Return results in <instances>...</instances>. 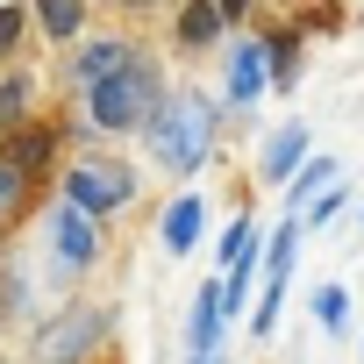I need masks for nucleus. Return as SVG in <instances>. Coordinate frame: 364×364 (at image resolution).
I'll list each match as a JSON object with an SVG mask.
<instances>
[{"instance_id":"1","label":"nucleus","mask_w":364,"mask_h":364,"mask_svg":"<svg viewBox=\"0 0 364 364\" xmlns=\"http://www.w3.org/2000/svg\"><path fill=\"white\" fill-rule=\"evenodd\" d=\"M143 136H150V157H157L171 178H193V171L208 164L215 136H222V100H215V93H193V86H178V93L157 100V114L143 122Z\"/></svg>"},{"instance_id":"2","label":"nucleus","mask_w":364,"mask_h":364,"mask_svg":"<svg viewBox=\"0 0 364 364\" xmlns=\"http://www.w3.org/2000/svg\"><path fill=\"white\" fill-rule=\"evenodd\" d=\"M86 93V122L100 129V136H129V129H143L150 114H157V100L171 93L164 86V72L136 50L129 65H114L107 79H93V86H79Z\"/></svg>"},{"instance_id":"3","label":"nucleus","mask_w":364,"mask_h":364,"mask_svg":"<svg viewBox=\"0 0 364 364\" xmlns=\"http://www.w3.org/2000/svg\"><path fill=\"white\" fill-rule=\"evenodd\" d=\"M65 200H79L86 215H122V208H136V193H143V178L129 171V164H107V157H79L72 171H65V186H58Z\"/></svg>"},{"instance_id":"4","label":"nucleus","mask_w":364,"mask_h":364,"mask_svg":"<svg viewBox=\"0 0 364 364\" xmlns=\"http://www.w3.org/2000/svg\"><path fill=\"white\" fill-rule=\"evenodd\" d=\"M107 321H114L107 307L72 300V307H65V314H58L43 336H36V357H29V364H86V357L107 343Z\"/></svg>"},{"instance_id":"5","label":"nucleus","mask_w":364,"mask_h":364,"mask_svg":"<svg viewBox=\"0 0 364 364\" xmlns=\"http://www.w3.org/2000/svg\"><path fill=\"white\" fill-rule=\"evenodd\" d=\"M93 257H100V215H86L79 200H65V193H58V208H50V264L86 272Z\"/></svg>"},{"instance_id":"6","label":"nucleus","mask_w":364,"mask_h":364,"mask_svg":"<svg viewBox=\"0 0 364 364\" xmlns=\"http://www.w3.org/2000/svg\"><path fill=\"white\" fill-rule=\"evenodd\" d=\"M0 157H8L15 171H29V178H36V171L58 157V122H15L8 136H0Z\"/></svg>"},{"instance_id":"7","label":"nucleus","mask_w":364,"mask_h":364,"mask_svg":"<svg viewBox=\"0 0 364 364\" xmlns=\"http://www.w3.org/2000/svg\"><path fill=\"white\" fill-rule=\"evenodd\" d=\"M136 58V43H122V36H86L72 58H65V86H93V79H107L114 65H129Z\"/></svg>"},{"instance_id":"8","label":"nucleus","mask_w":364,"mask_h":364,"mask_svg":"<svg viewBox=\"0 0 364 364\" xmlns=\"http://www.w3.org/2000/svg\"><path fill=\"white\" fill-rule=\"evenodd\" d=\"M264 86H272V72H264V36L229 43V107H250Z\"/></svg>"},{"instance_id":"9","label":"nucleus","mask_w":364,"mask_h":364,"mask_svg":"<svg viewBox=\"0 0 364 364\" xmlns=\"http://www.w3.org/2000/svg\"><path fill=\"white\" fill-rule=\"evenodd\" d=\"M200 229H208V200H200V193H178V200L164 208V222H157V243H164L171 257H186V250L200 243Z\"/></svg>"},{"instance_id":"10","label":"nucleus","mask_w":364,"mask_h":364,"mask_svg":"<svg viewBox=\"0 0 364 364\" xmlns=\"http://www.w3.org/2000/svg\"><path fill=\"white\" fill-rule=\"evenodd\" d=\"M300 157H307V122H286V129H272V143L257 157V178L264 186H286V178L300 171Z\"/></svg>"},{"instance_id":"11","label":"nucleus","mask_w":364,"mask_h":364,"mask_svg":"<svg viewBox=\"0 0 364 364\" xmlns=\"http://www.w3.org/2000/svg\"><path fill=\"white\" fill-rule=\"evenodd\" d=\"M222 36H229V22H222L215 0H186L178 22H171V43H178V50H215Z\"/></svg>"},{"instance_id":"12","label":"nucleus","mask_w":364,"mask_h":364,"mask_svg":"<svg viewBox=\"0 0 364 364\" xmlns=\"http://www.w3.org/2000/svg\"><path fill=\"white\" fill-rule=\"evenodd\" d=\"M222 279H208L193 293V321H186V350H222Z\"/></svg>"},{"instance_id":"13","label":"nucleus","mask_w":364,"mask_h":364,"mask_svg":"<svg viewBox=\"0 0 364 364\" xmlns=\"http://www.w3.org/2000/svg\"><path fill=\"white\" fill-rule=\"evenodd\" d=\"M336 178H343V171H336V157H314V150H307V157H300V171L286 178V215H300L314 193H328V186H336Z\"/></svg>"},{"instance_id":"14","label":"nucleus","mask_w":364,"mask_h":364,"mask_svg":"<svg viewBox=\"0 0 364 364\" xmlns=\"http://www.w3.org/2000/svg\"><path fill=\"white\" fill-rule=\"evenodd\" d=\"M300 236H307L300 215H286V222L264 236V279H293V264H300Z\"/></svg>"},{"instance_id":"15","label":"nucleus","mask_w":364,"mask_h":364,"mask_svg":"<svg viewBox=\"0 0 364 364\" xmlns=\"http://www.w3.org/2000/svg\"><path fill=\"white\" fill-rule=\"evenodd\" d=\"M29 8H36V22H43L50 43H79V29H86V0H29Z\"/></svg>"},{"instance_id":"16","label":"nucleus","mask_w":364,"mask_h":364,"mask_svg":"<svg viewBox=\"0 0 364 364\" xmlns=\"http://www.w3.org/2000/svg\"><path fill=\"white\" fill-rule=\"evenodd\" d=\"M264 72H272V86H279V93H286V86L300 79V36H293V29L264 36Z\"/></svg>"},{"instance_id":"17","label":"nucleus","mask_w":364,"mask_h":364,"mask_svg":"<svg viewBox=\"0 0 364 364\" xmlns=\"http://www.w3.org/2000/svg\"><path fill=\"white\" fill-rule=\"evenodd\" d=\"M314 321L343 343V328H350V286L343 279H328V286H314Z\"/></svg>"},{"instance_id":"18","label":"nucleus","mask_w":364,"mask_h":364,"mask_svg":"<svg viewBox=\"0 0 364 364\" xmlns=\"http://www.w3.org/2000/svg\"><path fill=\"white\" fill-rule=\"evenodd\" d=\"M343 215H350V178H336L328 193H314V200L300 208V222H307V229H336Z\"/></svg>"},{"instance_id":"19","label":"nucleus","mask_w":364,"mask_h":364,"mask_svg":"<svg viewBox=\"0 0 364 364\" xmlns=\"http://www.w3.org/2000/svg\"><path fill=\"white\" fill-rule=\"evenodd\" d=\"M15 122H29V79L8 72V86H0V136H8Z\"/></svg>"},{"instance_id":"20","label":"nucleus","mask_w":364,"mask_h":364,"mask_svg":"<svg viewBox=\"0 0 364 364\" xmlns=\"http://www.w3.org/2000/svg\"><path fill=\"white\" fill-rule=\"evenodd\" d=\"M22 186H29V171H15L8 157H0V222H8V215L22 208Z\"/></svg>"},{"instance_id":"21","label":"nucleus","mask_w":364,"mask_h":364,"mask_svg":"<svg viewBox=\"0 0 364 364\" xmlns=\"http://www.w3.org/2000/svg\"><path fill=\"white\" fill-rule=\"evenodd\" d=\"M22 29H29V15H22V8H0V58H15Z\"/></svg>"},{"instance_id":"22","label":"nucleus","mask_w":364,"mask_h":364,"mask_svg":"<svg viewBox=\"0 0 364 364\" xmlns=\"http://www.w3.org/2000/svg\"><path fill=\"white\" fill-rule=\"evenodd\" d=\"M215 8H222V22H229V29H236V22H243V15H250V0H215Z\"/></svg>"},{"instance_id":"23","label":"nucleus","mask_w":364,"mask_h":364,"mask_svg":"<svg viewBox=\"0 0 364 364\" xmlns=\"http://www.w3.org/2000/svg\"><path fill=\"white\" fill-rule=\"evenodd\" d=\"M186 364H222V350H186Z\"/></svg>"},{"instance_id":"24","label":"nucleus","mask_w":364,"mask_h":364,"mask_svg":"<svg viewBox=\"0 0 364 364\" xmlns=\"http://www.w3.org/2000/svg\"><path fill=\"white\" fill-rule=\"evenodd\" d=\"M122 8H136V15H150V8H164V0H122Z\"/></svg>"},{"instance_id":"25","label":"nucleus","mask_w":364,"mask_h":364,"mask_svg":"<svg viewBox=\"0 0 364 364\" xmlns=\"http://www.w3.org/2000/svg\"><path fill=\"white\" fill-rule=\"evenodd\" d=\"M357 222H364V208H357Z\"/></svg>"},{"instance_id":"26","label":"nucleus","mask_w":364,"mask_h":364,"mask_svg":"<svg viewBox=\"0 0 364 364\" xmlns=\"http://www.w3.org/2000/svg\"><path fill=\"white\" fill-rule=\"evenodd\" d=\"M0 364H8V357H0Z\"/></svg>"},{"instance_id":"27","label":"nucleus","mask_w":364,"mask_h":364,"mask_svg":"<svg viewBox=\"0 0 364 364\" xmlns=\"http://www.w3.org/2000/svg\"><path fill=\"white\" fill-rule=\"evenodd\" d=\"M357 357H364V350H357Z\"/></svg>"}]
</instances>
